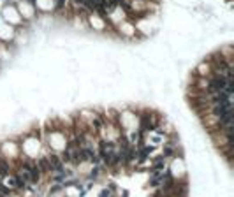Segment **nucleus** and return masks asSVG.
Listing matches in <instances>:
<instances>
[{
    "label": "nucleus",
    "mask_w": 234,
    "mask_h": 197,
    "mask_svg": "<svg viewBox=\"0 0 234 197\" xmlns=\"http://www.w3.org/2000/svg\"><path fill=\"white\" fill-rule=\"evenodd\" d=\"M90 125H92V129H93L95 132H100L102 130V127H104V122H102L100 116H93L92 122H90Z\"/></svg>",
    "instance_id": "nucleus-1"
},
{
    "label": "nucleus",
    "mask_w": 234,
    "mask_h": 197,
    "mask_svg": "<svg viewBox=\"0 0 234 197\" xmlns=\"http://www.w3.org/2000/svg\"><path fill=\"white\" fill-rule=\"evenodd\" d=\"M162 157H174V146L171 144V143H167L166 146H164V150H162Z\"/></svg>",
    "instance_id": "nucleus-2"
},
{
    "label": "nucleus",
    "mask_w": 234,
    "mask_h": 197,
    "mask_svg": "<svg viewBox=\"0 0 234 197\" xmlns=\"http://www.w3.org/2000/svg\"><path fill=\"white\" fill-rule=\"evenodd\" d=\"M111 190H113V187H111L109 190H102V192H100V197H111Z\"/></svg>",
    "instance_id": "nucleus-3"
}]
</instances>
